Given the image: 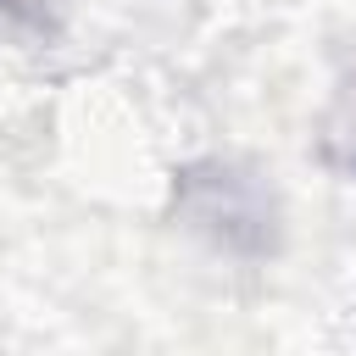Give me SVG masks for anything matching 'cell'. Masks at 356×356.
Here are the masks:
<instances>
[]
</instances>
